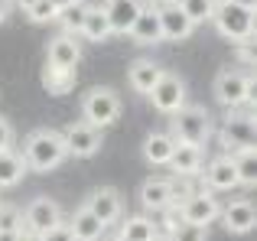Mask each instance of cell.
<instances>
[{
  "instance_id": "83f0119b",
  "label": "cell",
  "mask_w": 257,
  "mask_h": 241,
  "mask_svg": "<svg viewBox=\"0 0 257 241\" xmlns=\"http://www.w3.org/2000/svg\"><path fill=\"white\" fill-rule=\"evenodd\" d=\"M88 7H91V4H85V0H75V4H69V7H62V10H59L56 20L62 23V33H69V36H78V30H82V23H85Z\"/></svg>"
},
{
  "instance_id": "ffe728a7",
  "label": "cell",
  "mask_w": 257,
  "mask_h": 241,
  "mask_svg": "<svg viewBox=\"0 0 257 241\" xmlns=\"http://www.w3.org/2000/svg\"><path fill=\"white\" fill-rule=\"evenodd\" d=\"M163 75V65L153 62V59H137V62L127 69V85H131L137 95H147V91L157 85V78Z\"/></svg>"
},
{
  "instance_id": "5b68a950",
  "label": "cell",
  "mask_w": 257,
  "mask_h": 241,
  "mask_svg": "<svg viewBox=\"0 0 257 241\" xmlns=\"http://www.w3.org/2000/svg\"><path fill=\"white\" fill-rule=\"evenodd\" d=\"M117 117H120V98H117V91H111V88L101 85V88H91L82 98V120H85V124L104 131V127H111Z\"/></svg>"
},
{
  "instance_id": "60d3db41",
  "label": "cell",
  "mask_w": 257,
  "mask_h": 241,
  "mask_svg": "<svg viewBox=\"0 0 257 241\" xmlns=\"http://www.w3.org/2000/svg\"><path fill=\"white\" fill-rule=\"evenodd\" d=\"M0 205H4V199H0Z\"/></svg>"
},
{
  "instance_id": "277c9868",
  "label": "cell",
  "mask_w": 257,
  "mask_h": 241,
  "mask_svg": "<svg viewBox=\"0 0 257 241\" xmlns=\"http://www.w3.org/2000/svg\"><path fill=\"white\" fill-rule=\"evenodd\" d=\"M215 98H218L221 108L228 111H238L244 104H251V95H254V78L247 72H238V69H221L215 75V85H212Z\"/></svg>"
},
{
  "instance_id": "44dd1931",
  "label": "cell",
  "mask_w": 257,
  "mask_h": 241,
  "mask_svg": "<svg viewBox=\"0 0 257 241\" xmlns=\"http://www.w3.org/2000/svg\"><path fill=\"white\" fill-rule=\"evenodd\" d=\"M69 231H72V238H75V241H101V238H104V231H107V225H101L98 218L85 209V205H78V209L72 212Z\"/></svg>"
},
{
  "instance_id": "2e32d148",
  "label": "cell",
  "mask_w": 257,
  "mask_h": 241,
  "mask_svg": "<svg viewBox=\"0 0 257 241\" xmlns=\"http://www.w3.org/2000/svg\"><path fill=\"white\" fill-rule=\"evenodd\" d=\"M166 166H173V173H176V176H182V179L199 176L202 166H205V147L176 144L173 147V157H170V163H166Z\"/></svg>"
},
{
  "instance_id": "603a6c76",
  "label": "cell",
  "mask_w": 257,
  "mask_h": 241,
  "mask_svg": "<svg viewBox=\"0 0 257 241\" xmlns=\"http://www.w3.org/2000/svg\"><path fill=\"white\" fill-rule=\"evenodd\" d=\"M78 36L88 39V43H104V39L114 36L111 23H107V17H104V7H88L85 23H82V30H78Z\"/></svg>"
},
{
  "instance_id": "8992f818",
  "label": "cell",
  "mask_w": 257,
  "mask_h": 241,
  "mask_svg": "<svg viewBox=\"0 0 257 241\" xmlns=\"http://www.w3.org/2000/svg\"><path fill=\"white\" fill-rule=\"evenodd\" d=\"M20 218H23V231L36 238V235H43V231H49V228H56V225H62V209H59L56 199L36 196L23 212H20Z\"/></svg>"
},
{
  "instance_id": "ab89813d",
  "label": "cell",
  "mask_w": 257,
  "mask_h": 241,
  "mask_svg": "<svg viewBox=\"0 0 257 241\" xmlns=\"http://www.w3.org/2000/svg\"><path fill=\"white\" fill-rule=\"evenodd\" d=\"M157 4H170V0H157Z\"/></svg>"
},
{
  "instance_id": "30bf717a",
  "label": "cell",
  "mask_w": 257,
  "mask_h": 241,
  "mask_svg": "<svg viewBox=\"0 0 257 241\" xmlns=\"http://www.w3.org/2000/svg\"><path fill=\"white\" fill-rule=\"evenodd\" d=\"M199 176L205 179L208 192H231V189H238V170H234L231 153H221V157L208 160V163L202 166Z\"/></svg>"
},
{
  "instance_id": "d4e9b609",
  "label": "cell",
  "mask_w": 257,
  "mask_h": 241,
  "mask_svg": "<svg viewBox=\"0 0 257 241\" xmlns=\"http://www.w3.org/2000/svg\"><path fill=\"white\" fill-rule=\"evenodd\" d=\"M160 231H157V222L150 215H134L120 225V241H153Z\"/></svg>"
},
{
  "instance_id": "ac0fdd59",
  "label": "cell",
  "mask_w": 257,
  "mask_h": 241,
  "mask_svg": "<svg viewBox=\"0 0 257 241\" xmlns=\"http://www.w3.org/2000/svg\"><path fill=\"white\" fill-rule=\"evenodd\" d=\"M101 7H104V17H107V23H111L114 36H127L144 4H140V0H107V4H101Z\"/></svg>"
},
{
  "instance_id": "3957f363",
  "label": "cell",
  "mask_w": 257,
  "mask_h": 241,
  "mask_svg": "<svg viewBox=\"0 0 257 241\" xmlns=\"http://www.w3.org/2000/svg\"><path fill=\"white\" fill-rule=\"evenodd\" d=\"M170 137L176 144L205 147V140L212 137V114L202 104H182L176 114H170Z\"/></svg>"
},
{
  "instance_id": "4316f807",
  "label": "cell",
  "mask_w": 257,
  "mask_h": 241,
  "mask_svg": "<svg viewBox=\"0 0 257 241\" xmlns=\"http://www.w3.org/2000/svg\"><path fill=\"white\" fill-rule=\"evenodd\" d=\"M234 170H238V186H254L257 183V160H254V147H241L231 150Z\"/></svg>"
},
{
  "instance_id": "7c38bea8",
  "label": "cell",
  "mask_w": 257,
  "mask_h": 241,
  "mask_svg": "<svg viewBox=\"0 0 257 241\" xmlns=\"http://www.w3.org/2000/svg\"><path fill=\"white\" fill-rule=\"evenodd\" d=\"M218 218H221V225H225V231H231V235H247V231H254L257 212H254L251 199L238 196V199H231L228 205H221Z\"/></svg>"
},
{
  "instance_id": "5bb4252c",
  "label": "cell",
  "mask_w": 257,
  "mask_h": 241,
  "mask_svg": "<svg viewBox=\"0 0 257 241\" xmlns=\"http://www.w3.org/2000/svg\"><path fill=\"white\" fill-rule=\"evenodd\" d=\"M78 62H82V46H78L75 36L59 33V36L49 39V46H46V65H52V69H75Z\"/></svg>"
},
{
  "instance_id": "8fae6325",
  "label": "cell",
  "mask_w": 257,
  "mask_h": 241,
  "mask_svg": "<svg viewBox=\"0 0 257 241\" xmlns=\"http://www.w3.org/2000/svg\"><path fill=\"white\" fill-rule=\"evenodd\" d=\"M85 209L91 212L101 225H114L124 215V196H120L117 189H111V186H101V189H94L91 196H88Z\"/></svg>"
},
{
  "instance_id": "ba28073f",
  "label": "cell",
  "mask_w": 257,
  "mask_h": 241,
  "mask_svg": "<svg viewBox=\"0 0 257 241\" xmlns=\"http://www.w3.org/2000/svg\"><path fill=\"white\" fill-rule=\"evenodd\" d=\"M147 98H150V104L160 111V114H176V111L186 104V82H182L176 72L163 69V75H160L157 85L147 91Z\"/></svg>"
},
{
  "instance_id": "484cf974",
  "label": "cell",
  "mask_w": 257,
  "mask_h": 241,
  "mask_svg": "<svg viewBox=\"0 0 257 241\" xmlns=\"http://www.w3.org/2000/svg\"><path fill=\"white\" fill-rule=\"evenodd\" d=\"M43 85H46L49 95H69V91L75 88V69H52V65H46Z\"/></svg>"
},
{
  "instance_id": "cb8c5ba5",
  "label": "cell",
  "mask_w": 257,
  "mask_h": 241,
  "mask_svg": "<svg viewBox=\"0 0 257 241\" xmlns=\"http://www.w3.org/2000/svg\"><path fill=\"white\" fill-rule=\"evenodd\" d=\"M173 147H176V140L170 137V134H147V140H144V160H147V163H153V166H166V163H170V157H173Z\"/></svg>"
},
{
  "instance_id": "4fadbf2b",
  "label": "cell",
  "mask_w": 257,
  "mask_h": 241,
  "mask_svg": "<svg viewBox=\"0 0 257 241\" xmlns=\"http://www.w3.org/2000/svg\"><path fill=\"white\" fill-rule=\"evenodd\" d=\"M157 13H160V30H163V39H170V43H182V39H189L195 33V23L179 10L176 0L160 4Z\"/></svg>"
},
{
  "instance_id": "9a60e30c",
  "label": "cell",
  "mask_w": 257,
  "mask_h": 241,
  "mask_svg": "<svg viewBox=\"0 0 257 241\" xmlns=\"http://www.w3.org/2000/svg\"><path fill=\"white\" fill-rule=\"evenodd\" d=\"M221 144L228 150H241V147H254V117L251 114H228L218 131Z\"/></svg>"
},
{
  "instance_id": "4dcf8cb0",
  "label": "cell",
  "mask_w": 257,
  "mask_h": 241,
  "mask_svg": "<svg viewBox=\"0 0 257 241\" xmlns=\"http://www.w3.org/2000/svg\"><path fill=\"white\" fill-rule=\"evenodd\" d=\"M26 17H30V23H56L59 10L52 0H36V4L26 7Z\"/></svg>"
},
{
  "instance_id": "f35d334b",
  "label": "cell",
  "mask_w": 257,
  "mask_h": 241,
  "mask_svg": "<svg viewBox=\"0 0 257 241\" xmlns=\"http://www.w3.org/2000/svg\"><path fill=\"white\" fill-rule=\"evenodd\" d=\"M153 241H173V238H170V235H163V238H160V235H157V238H153Z\"/></svg>"
},
{
  "instance_id": "74e56055",
  "label": "cell",
  "mask_w": 257,
  "mask_h": 241,
  "mask_svg": "<svg viewBox=\"0 0 257 241\" xmlns=\"http://www.w3.org/2000/svg\"><path fill=\"white\" fill-rule=\"evenodd\" d=\"M231 4H241V7H254V0H231Z\"/></svg>"
},
{
  "instance_id": "836d02e7",
  "label": "cell",
  "mask_w": 257,
  "mask_h": 241,
  "mask_svg": "<svg viewBox=\"0 0 257 241\" xmlns=\"http://www.w3.org/2000/svg\"><path fill=\"white\" fill-rule=\"evenodd\" d=\"M13 140H17L13 124H10L7 117H0V150H13Z\"/></svg>"
},
{
  "instance_id": "e575fe53",
  "label": "cell",
  "mask_w": 257,
  "mask_h": 241,
  "mask_svg": "<svg viewBox=\"0 0 257 241\" xmlns=\"http://www.w3.org/2000/svg\"><path fill=\"white\" fill-rule=\"evenodd\" d=\"M10 13H13V0H0V26L10 20Z\"/></svg>"
},
{
  "instance_id": "d6a6232c",
  "label": "cell",
  "mask_w": 257,
  "mask_h": 241,
  "mask_svg": "<svg viewBox=\"0 0 257 241\" xmlns=\"http://www.w3.org/2000/svg\"><path fill=\"white\" fill-rule=\"evenodd\" d=\"M36 241H75L72 238V231H69V225H56V228H49V231H43V235H36Z\"/></svg>"
},
{
  "instance_id": "f546056e",
  "label": "cell",
  "mask_w": 257,
  "mask_h": 241,
  "mask_svg": "<svg viewBox=\"0 0 257 241\" xmlns=\"http://www.w3.org/2000/svg\"><path fill=\"white\" fill-rule=\"evenodd\" d=\"M173 241H208V228L205 225H195V222H176L170 231H166Z\"/></svg>"
},
{
  "instance_id": "6da1fadb",
  "label": "cell",
  "mask_w": 257,
  "mask_h": 241,
  "mask_svg": "<svg viewBox=\"0 0 257 241\" xmlns=\"http://www.w3.org/2000/svg\"><path fill=\"white\" fill-rule=\"evenodd\" d=\"M69 150H65V140L59 131L52 127H39L33 131L30 137L23 140V160H26V170H36V173H49L56 166L65 163Z\"/></svg>"
},
{
  "instance_id": "8d00e7d4",
  "label": "cell",
  "mask_w": 257,
  "mask_h": 241,
  "mask_svg": "<svg viewBox=\"0 0 257 241\" xmlns=\"http://www.w3.org/2000/svg\"><path fill=\"white\" fill-rule=\"evenodd\" d=\"M56 4V10H62V7H69V4H75V0H52Z\"/></svg>"
},
{
  "instance_id": "d6986e66",
  "label": "cell",
  "mask_w": 257,
  "mask_h": 241,
  "mask_svg": "<svg viewBox=\"0 0 257 241\" xmlns=\"http://www.w3.org/2000/svg\"><path fill=\"white\" fill-rule=\"evenodd\" d=\"M140 202H144L147 212H163V209H170V205L176 202V196H173V179H166V176L147 179V183L140 186Z\"/></svg>"
},
{
  "instance_id": "b9f144b4",
  "label": "cell",
  "mask_w": 257,
  "mask_h": 241,
  "mask_svg": "<svg viewBox=\"0 0 257 241\" xmlns=\"http://www.w3.org/2000/svg\"><path fill=\"white\" fill-rule=\"evenodd\" d=\"M114 241H120V238H114Z\"/></svg>"
},
{
  "instance_id": "e0dca14e",
  "label": "cell",
  "mask_w": 257,
  "mask_h": 241,
  "mask_svg": "<svg viewBox=\"0 0 257 241\" xmlns=\"http://www.w3.org/2000/svg\"><path fill=\"white\" fill-rule=\"evenodd\" d=\"M127 36H131L137 46H157V43H163V30H160L157 7H140V13H137V20H134V26H131Z\"/></svg>"
},
{
  "instance_id": "1f68e13d",
  "label": "cell",
  "mask_w": 257,
  "mask_h": 241,
  "mask_svg": "<svg viewBox=\"0 0 257 241\" xmlns=\"http://www.w3.org/2000/svg\"><path fill=\"white\" fill-rule=\"evenodd\" d=\"M0 231H23L20 209H13V205H0Z\"/></svg>"
},
{
  "instance_id": "7402d4cb",
  "label": "cell",
  "mask_w": 257,
  "mask_h": 241,
  "mask_svg": "<svg viewBox=\"0 0 257 241\" xmlns=\"http://www.w3.org/2000/svg\"><path fill=\"white\" fill-rule=\"evenodd\" d=\"M26 176V160L17 150H0V189H13Z\"/></svg>"
},
{
  "instance_id": "d590c367",
  "label": "cell",
  "mask_w": 257,
  "mask_h": 241,
  "mask_svg": "<svg viewBox=\"0 0 257 241\" xmlns=\"http://www.w3.org/2000/svg\"><path fill=\"white\" fill-rule=\"evenodd\" d=\"M30 4H36V0H13V7H20V10H26Z\"/></svg>"
},
{
  "instance_id": "f1b7e54d",
  "label": "cell",
  "mask_w": 257,
  "mask_h": 241,
  "mask_svg": "<svg viewBox=\"0 0 257 241\" xmlns=\"http://www.w3.org/2000/svg\"><path fill=\"white\" fill-rule=\"evenodd\" d=\"M176 4H179V10L186 13L195 26H199V23H208V20H212L218 0H176Z\"/></svg>"
},
{
  "instance_id": "7a4b0ae2",
  "label": "cell",
  "mask_w": 257,
  "mask_h": 241,
  "mask_svg": "<svg viewBox=\"0 0 257 241\" xmlns=\"http://www.w3.org/2000/svg\"><path fill=\"white\" fill-rule=\"evenodd\" d=\"M212 23L218 30V36L231 39L238 46H247L254 36V7H241V4H231V0H221V4H215Z\"/></svg>"
},
{
  "instance_id": "9c48e42d",
  "label": "cell",
  "mask_w": 257,
  "mask_h": 241,
  "mask_svg": "<svg viewBox=\"0 0 257 241\" xmlns=\"http://www.w3.org/2000/svg\"><path fill=\"white\" fill-rule=\"evenodd\" d=\"M62 140H65V150L69 157H78V160H91L94 153L101 150V131L85 120H75L62 131Z\"/></svg>"
},
{
  "instance_id": "52a82bcc",
  "label": "cell",
  "mask_w": 257,
  "mask_h": 241,
  "mask_svg": "<svg viewBox=\"0 0 257 241\" xmlns=\"http://www.w3.org/2000/svg\"><path fill=\"white\" fill-rule=\"evenodd\" d=\"M176 212H179L182 222H195V225H212L218 222V212H221V202L215 192L208 189H199V192H189L182 196V202H176Z\"/></svg>"
}]
</instances>
